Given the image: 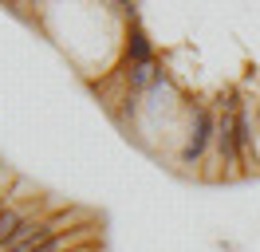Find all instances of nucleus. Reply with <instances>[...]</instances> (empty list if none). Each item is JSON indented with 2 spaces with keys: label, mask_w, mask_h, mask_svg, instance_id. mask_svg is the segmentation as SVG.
Returning a JSON list of instances; mask_svg holds the SVG:
<instances>
[{
  "label": "nucleus",
  "mask_w": 260,
  "mask_h": 252,
  "mask_svg": "<svg viewBox=\"0 0 260 252\" xmlns=\"http://www.w3.org/2000/svg\"><path fill=\"white\" fill-rule=\"evenodd\" d=\"M237 114H241L237 99H229L225 114H221V122H217V146H221V158H225L229 166L241 158V146H237Z\"/></svg>",
  "instance_id": "f03ea898"
},
{
  "label": "nucleus",
  "mask_w": 260,
  "mask_h": 252,
  "mask_svg": "<svg viewBox=\"0 0 260 252\" xmlns=\"http://www.w3.org/2000/svg\"><path fill=\"white\" fill-rule=\"evenodd\" d=\"M4 185H8V170H0V193H4Z\"/></svg>",
  "instance_id": "6e6552de"
},
{
  "label": "nucleus",
  "mask_w": 260,
  "mask_h": 252,
  "mask_svg": "<svg viewBox=\"0 0 260 252\" xmlns=\"http://www.w3.org/2000/svg\"><path fill=\"white\" fill-rule=\"evenodd\" d=\"M237 146H241V158L248 154V146H252V126H248V114H237Z\"/></svg>",
  "instance_id": "423d86ee"
},
{
  "label": "nucleus",
  "mask_w": 260,
  "mask_h": 252,
  "mask_svg": "<svg viewBox=\"0 0 260 252\" xmlns=\"http://www.w3.org/2000/svg\"><path fill=\"white\" fill-rule=\"evenodd\" d=\"M209 134H213L209 110H197V114H193V138H189V146L181 150V162H185V166H193L197 158L205 154V142H209Z\"/></svg>",
  "instance_id": "7ed1b4c3"
},
{
  "label": "nucleus",
  "mask_w": 260,
  "mask_h": 252,
  "mask_svg": "<svg viewBox=\"0 0 260 252\" xmlns=\"http://www.w3.org/2000/svg\"><path fill=\"white\" fill-rule=\"evenodd\" d=\"M55 236V225L51 220H24L16 233L8 236V244L0 252H28L32 244H44V240H51Z\"/></svg>",
  "instance_id": "f257e3e1"
},
{
  "label": "nucleus",
  "mask_w": 260,
  "mask_h": 252,
  "mask_svg": "<svg viewBox=\"0 0 260 252\" xmlns=\"http://www.w3.org/2000/svg\"><path fill=\"white\" fill-rule=\"evenodd\" d=\"M20 225H24V217H20L16 209H0V248L8 244V236L16 233Z\"/></svg>",
  "instance_id": "20e7f679"
},
{
  "label": "nucleus",
  "mask_w": 260,
  "mask_h": 252,
  "mask_svg": "<svg viewBox=\"0 0 260 252\" xmlns=\"http://www.w3.org/2000/svg\"><path fill=\"white\" fill-rule=\"evenodd\" d=\"M154 79H158V75H154L150 63H146V67H130V83H134V87H146V83H154Z\"/></svg>",
  "instance_id": "0eeeda50"
},
{
  "label": "nucleus",
  "mask_w": 260,
  "mask_h": 252,
  "mask_svg": "<svg viewBox=\"0 0 260 252\" xmlns=\"http://www.w3.org/2000/svg\"><path fill=\"white\" fill-rule=\"evenodd\" d=\"M130 59H134V67H146L150 63V40L142 36V32L130 36Z\"/></svg>",
  "instance_id": "39448f33"
}]
</instances>
